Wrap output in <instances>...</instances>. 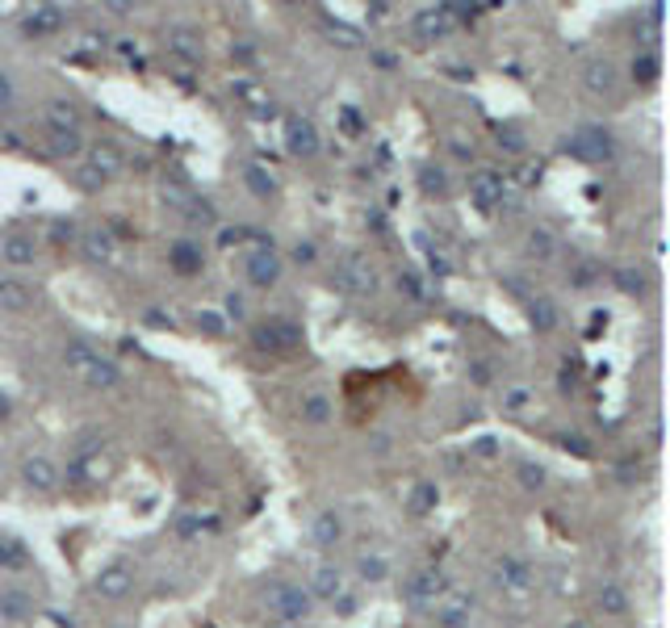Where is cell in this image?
I'll list each match as a JSON object with an SVG mask.
<instances>
[{
  "label": "cell",
  "instance_id": "cell-1",
  "mask_svg": "<svg viewBox=\"0 0 670 628\" xmlns=\"http://www.w3.org/2000/svg\"><path fill=\"white\" fill-rule=\"evenodd\" d=\"M247 277H251V285H260V289L277 285V281H281V255L269 251V247L251 251V255H247Z\"/></svg>",
  "mask_w": 670,
  "mask_h": 628
},
{
  "label": "cell",
  "instance_id": "cell-2",
  "mask_svg": "<svg viewBox=\"0 0 670 628\" xmlns=\"http://www.w3.org/2000/svg\"><path fill=\"white\" fill-rule=\"evenodd\" d=\"M335 281H339V289H348V293H365V289H373V269H369L360 255H348L344 264L335 269Z\"/></svg>",
  "mask_w": 670,
  "mask_h": 628
},
{
  "label": "cell",
  "instance_id": "cell-3",
  "mask_svg": "<svg viewBox=\"0 0 670 628\" xmlns=\"http://www.w3.org/2000/svg\"><path fill=\"white\" fill-rule=\"evenodd\" d=\"M42 118H46V126L55 130V134H72V130H80V109H76L72 101H63V96L46 101V105H42Z\"/></svg>",
  "mask_w": 670,
  "mask_h": 628
},
{
  "label": "cell",
  "instance_id": "cell-4",
  "mask_svg": "<svg viewBox=\"0 0 670 628\" xmlns=\"http://www.w3.org/2000/svg\"><path fill=\"white\" fill-rule=\"evenodd\" d=\"M269 607H273L277 616L297 620V616H306V611H311V595H306V591H297V587H273Z\"/></svg>",
  "mask_w": 670,
  "mask_h": 628
},
{
  "label": "cell",
  "instance_id": "cell-5",
  "mask_svg": "<svg viewBox=\"0 0 670 628\" xmlns=\"http://www.w3.org/2000/svg\"><path fill=\"white\" fill-rule=\"evenodd\" d=\"M470 193H474V201H478L482 209H494V205L503 201V176L490 172V168H482V172L470 176Z\"/></svg>",
  "mask_w": 670,
  "mask_h": 628
},
{
  "label": "cell",
  "instance_id": "cell-6",
  "mask_svg": "<svg viewBox=\"0 0 670 628\" xmlns=\"http://www.w3.org/2000/svg\"><path fill=\"white\" fill-rule=\"evenodd\" d=\"M570 151H574V155H583V160H603V155L611 151V143H607V134H603V130L587 126V130H578V134L570 138Z\"/></svg>",
  "mask_w": 670,
  "mask_h": 628
},
{
  "label": "cell",
  "instance_id": "cell-7",
  "mask_svg": "<svg viewBox=\"0 0 670 628\" xmlns=\"http://www.w3.org/2000/svg\"><path fill=\"white\" fill-rule=\"evenodd\" d=\"M289 151L293 155H315L319 151V130H315V122L311 118H297V122H289Z\"/></svg>",
  "mask_w": 670,
  "mask_h": 628
},
{
  "label": "cell",
  "instance_id": "cell-8",
  "mask_svg": "<svg viewBox=\"0 0 670 628\" xmlns=\"http://www.w3.org/2000/svg\"><path fill=\"white\" fill-rule=\"evenodd\" d=\"M452 30V13L440 5V9H423L419 17H415V34L419 38H444Z\"/></svg>",
  "mask_w": 670,
  "mask_h": 628
},
{
  "label": "cell",
  "instance_id": "cell-9",
  "mask_svg": "<svg viewBox=\"0 0 670 628\" xmlns=\"http://www.w3.org/2000/svg\"><path fill=\"white\" fill-rule=\"evenodd\" d=\"M88 164H92V172H101V176H114V172H122V151H118L114 143H96V147L88 151Z\"/></svg>",
  "mask_w": 670,
  "mask_h": 628
},
{
  "label": "cell",
  "instance_id": "cell-10",
  "mask_svg": "<svg viewBox=\"0 0 670 628\" xmlns=\"http://www.w3.org/2000/svg\"><path fill=\"white\" fill-rule=\"evenodd\" d=\"M616 84H620V76H616V67L607 59H595L587 67V88L591 92H616Z\"/></svg>",
  "mask_w": 670,
  "mask_h": 628
},
{
  "label": "cell",
  "instance_id": "cell-11",
  "mask_svg": "<svg viewBox=\"0 0 670 628\" xmlns=\"http://www.w3.org/2000/svg\"><path fill=\"white\" fill-rule=\"evenodd\" d=\"M297 331L289 323H264V327H255V348H281V344H293Z\"/></svg>",
  "mask_w": 670,
  "mask_h": 628
},
{
  "label": "cell",
  "instance_id": "cell-12",
  "mask_svg": "<svg viewBox=\"0 0 670 628\" xmlns=\"http://www.w3.org/2000/svg\"><path fill=\"white\" fill-rule=\"evenodd\" d=\"M21 474H25V482H30L34 490H50V486H55V465L42 461V457H30Z\"/></svg>",
  "mask_w": 670,
  "mask_h": 628
},
{
  "label": "cell",
  "instance_id": "cell-13",
  "mask_svg": "<svg viewBox=\"0 0 670 628\" xmlns=\"http://www.w3.org/2000/svg\"><path fill=\"white\" fill-rule=\"evenodd\" d=\"M92 360H96V352L88 348V344H67V352H63V364H67V373H80V377H88V369H92Z\"/></svg>",
  "mask_w": 670,
  "mask_h": 628
},
{
  "label": "cell",
  "instance_id": "cell-14",
  "mask_svg": "<svg viewBox=\"0 0 670 628\" xmlns=\"http://www.w3.org/2000/svg\"><path fill=\"white\" fill-rule=\"evenodd\" d=\"M0 255H5L9 264H34V239H25V235H9L5 247H0Z\"/></svg>",
  "mask_w": 670,
  "mask_h": 628
},
{
  "label": "cell",
  "instance_id": "cell-15",
  "mask_svg": "<svg viewBox=\"0 0 670 628\" xmlns=\"http://www.w3.org/2000/svg\"><path fill=\"white\" fill-rule=\"evenodd\" d=\"M84 251H88V260H96V264H109V260H114V239L105 231H88L84 235Z\"/></svg>",
  "mask_w": 670,
  "mask_h": 628
},
{
  "label": "cell",
  "instance_id": "cell-16",
  "mask_svg": "<svg viewBox=\"0 0 670 628\" xmlns=\"http://www.w3.org/2000/svg\"><path fill=\"white\" fill-rule=\"evenodd\" d=\"M118 377H122V373H118V364H114V360H101V356H96L84 381H88V386H96V390H109V386H118Z\"/></svg>",
  "mask_w": 670,
  "mask_h": 628
},
{
  "label": "cell",
  "instance_id": "cell-17",
  "mask_svg": "<svg viewBox=\"0 0 670 628\" xmlns=\"http://www.w3.org/2000/svg\"><path fill=\"white\" fill-rule=\"evenodd\" d=\"M302 415L311 419V423H327V419H331V398L327 394H306L302 398Z\"/></svg>",
  "mask_w": 670,
  "mask_h": 628
},
{
  "label": "cell",
  "instance_id": "cell-18",
  "mask_svg": "<svg viewBox=\"0 0 670 628\" xmlns=\"http://www.w3.org/2000/svg\"><path fill=\"white\" fill-rule=\"evenodd\" d=\"M0 306H9V310H25V306H30V289L5 277V281H0Z\"/></svg>",
  "mask_w": 670,
  "mask_h": 628
},
{
  "label": "cell",
  "instance_id": "cell-19",
  "mask_svg": "<svg viewBox=\"0 0 670 628\" xmlns=\"http://www.w3.org/2000/svg\"><path fill=\"white\" fill-rule=\"evenodd\" d=\"M168 46L176 50L180 59H197V55H201V46H197L193 30H172V34H168Z\"/></svg>",
  "mask_w": 670,
  "mask_h": 628
},
{
  "label": "cell",
  "instance_id": "cell-20",
  "mask_svg": "<svg viewBox=\"0 0 670 628\" xmlns=\"http://www.w3.org/2000/svg\"><path fill=\"white\" fill-rule=\"evenodd\" d=\"M172 264H176L180 273H197V269H201V251H197L193 243H176V247H172Z\"/></svg>",
  "mask_w": 670,
  "mask_h": 628
},
{
  "label": "cell",
  "instance_id": "cell-21",
  "mask_svg": "<svg viewBox=\"0 0 670 628\" xmlns=\"http://www.w3.org/2000/svg\"><path fill=\"white\" fill-rule=\"evenodd\" d=\"M553 323H557L553 302H549V297H536V302H532V327H536V331H553Z\"/></svg>",
  "mask_w": 670,
  "mask_h": 628
},
{
  "label": "cell",
  "instance_id": "cell-22",
  "mask_svg": "<svg viewBox=\"0 0 670 628\" xmlns=\"http://www.w3.org/2000/svg\"><path fill=\"white\" fill-rule=\"evenodd\" d=\"M59 21H63V13H59V9H38V13L25 21V30H30V34H46V30H55Z\"/></svg>",
  "mask_w": 670,
  "mask_h": 628
},
{
  "label": "cell",
  "instance_id": "cell-23",
  "mask_svg": "<svg viewBox=\"0 0 670 628\" xmlns=\"http://www.w3.org/2000/svg\"><path fill=\"white\" fill-rule=\"evenodd\" d=\"M335 536H339V519H335L331 511L319 515V519H315V541H319V545H331Z\"/></svg>",
  "mask_w": 670,
  "mask_h": 628
},
{
  "label": "cell",
  "instance_id": "cell-24",
  "mask_svg": "<svg viewBox=\"0 0 670 628\" xmlns=\"http://www.w3.org/2000/svg\"><path fill=\"white\" fill-rule=\"evenodd\" d=\"M315 591L319 595H335L339 591V569H319L315 574Z\"/></svg>",
  "mask_w": 670,
  "mask_h": 628
},
{
  "label": "cell",
  "instance_id": "cell-25",
  "mask_svg": "<svg viewBox=\"0 0 670 628\" xmlns=\"http://www.w3.org/2000/svg\"><path fill=\"white\" fill-rule=\"evenodd\" d=\"M247 185L260 193V197H269L273 193V176H264V168H247Z\"/></svg>",
  "mask_w": 670,
  "mask_h": 628
},
{
  "label": "cell",
  "instance_id": "cell-26",
  "mask_svg": "<svg viewBox=\"0 0 670 628\" xmlns=\"http://www.w3.org/2000/svg\"><path fill=\"white\" fill-rule=\"evenodd\" d=\"M101 591H105V595H122L126 591V574L122 569H109L105 578H101Z\"/></svg>",
  "mask_w": 670,
  "mask_h": 628
},
{
  "label": "cell",
  "instance_id": "cell-27",
  "mask_svg": "<svg viewBox=\"0 0 670 628\" xmlns=\"http://www.w3.org/2000/svg\"><path fill=\"white\" fill-rule=\"evenodd\" d=\"M84 143H80V130H72V134H55V151L59 155H76Z\"/></svg>",
  "mask_w": 670,
  "mask_h": 628
},
{
  "label": "cell",
  "instance_id": "cell-28",
  "mask_svg": "<svg viewBox=\"0 0 670 628\" xmlns=\"http://www.w3.org/2000/svg\"><path fill=\"white\" fill-rule=\"evenodd\" d=\"M197 323H201L205 331H210V335H222V331H227V323L218 319V314H214V310H201V314H197Z\"/></svg>",
  "mask_w": 670,
  "mask_h": 628
},
{
  "label": "cell",
  "instance_id": "cell-29",
  "mask_svg": "<svg viewBox=\"0 0 670 628\" xmlns=\"http://www.w3.org/2000/svg\"><path fill=\"white\" fill-rule=\"evenodd\" d=\"M633 72H637L641 80H653V76H658V59H653V55H645V59H633Z\"/></svg>",
  "mask_w": 670,
  "mask_h": 628
},
{
  "label": "cell",
  "instance_id": "cell-30",
  "mask_svg": "<svg viewBox=\"0 0 670 628\" xmlns=\"http://www.w3.org/2000/svg\"><path fill=\"white\" fill-rule=\"evenodd\" d=\"M360 569H365V578H386V561L381 557H365Z\"/></svg>",
  "mask_w": 670,
  "mask_h": 628
},
{
  "label": "cell",
  "instance_id": "cell-31",
  "mask_svg": "<svg viewBox=\"0 0 670 628\" xmlns=\"http://www.w3.org/2000/svg\"><path fill=\"white\" fill-rule=\"evenodd\" d=\"M532 251L536 255H549L553 251V235L549 231H532Z\"/></svg>",
  "mask_w": 670,
  "mask_h": 628
},
{
  "label": "cell",
  "instance_id": "cell-32",
  "mask_svg": "<svg viewBox=\"0 0 670 628\" xmlns=\"http://www.w3.org/2000/svg\"><path fill=\"white\" fill-rule=\"evenodd\" d=\"M603 603H607V611H625V595L616 587H603Z\"/></svg>",
  "mask_w": 670,
  "mask_h": 628
},
{
  "label": "cell",
  "instance_id": "cell-33",
  "mask_svg": "<svg viewBox=\"0 0 670 628\" xmlns=\"http://www.w3.org/2000/svg\"><path fill=\"white\" fill-rule=\"evenodd\" d=\"M528 406V390H507V410H524Z\"/></svg>",
  "mask_w": 670,
  "mask_h": 628
},
{
  "label": "cell",
  "instance_id": "cell-34",
  "mask_svg": "<svg viewBox=\"0 0 670 628\" xmlns=\"http://www.w3.org/2000/svg\"><path fill=\"white\" fill-rule=\"evenodd\" d=\"M620 285H625L629 293H641V285H645V281H641V277H633V269H625V273H620Z\"/></svg>",
  "mask_w": 670,
  "mask_h": 628
},
{
  "label": "cell",
  "instance_id": "cell-35",
  "mask_svg": "<svg viewBox=\"0 0 670 628\" xmlns=\"http://www.w3.org/2000/svg\"><path fill=\"white\" fill-rule=\"evenodd\" d=\"M524 482H528V486H541V482H545V469H541V465H524Z\"/></svg>",
  "mask_w": 670,
  "mask_h": 628
},
{
  "label": "cell",
  "instance_id": "cell-36",
  "mask_svg": "<svg viewBox=\"0 0 670 628\" xmlns=\"http://www.w3.org/2000/svg\"><path fill=\"white\" fill-rule=\"evenodd\" d=\"M293 260H302V264H311V260H315V243H297V247H293Z\"/></svg>",
  "mask_w": 670,
  "mask_h": 628
},
{
  "label": "cell",
  "instance_id": "cell-37",
  "mask_svg": "<svg viewBox=\"0 0 670 628\" xmlns=\"http://www.w3.org/2000/svg\"><path fill=\"white\" fill-rule=\"evenodd\" d=\"M13 101V84H9V76L0 72V109H5V105Z\"/></svg>",
  "mask_w": 670,
  "mask_h": 628
},
{
  "label": "cell",
  "instance_id": "cell-38",
  "mask_svg": "<svg viewBox=\"0 0 670 628\" xmlns=\"http://www.w3.org/2000/svg\"><path fill=\"white\" fill-rule=\"evenodd\" d=\"M227 314H231V319H243V297H239V293L227 297Z\"/></svg>",
  "mask_w": 670,
  "mask_h": 628
},
{
  "label": "cell",
  "instance_id": "cell-39",
  "mask_svg": "<svg viewBox=\"0 0 670 628\" xmlns=\"http://www.w3.org/2000/svg\"><path fill=\"white\" fill-rule=\"evenodd\" d=\"M423 185H428V189H444V176H440V168H428Z\"/></svg>",
  "mask_w": 670,
  "mask_h": 628
},
{
  "label": "cell",
  "instance_id": "cell-40",
  "mask_svg": "<svg viewBox=\"0 0 670 628\" xmlns=\"http://www.w3.org/2000/svg\"><path fill=\"white\" fill-rule=\"evenodd\" d=\"M499 143H507L511 151H520V134H511V130H507V134H499Z\"/></svg>",
  "mask_w": 670,
  "mask_h": 628
},
{
  "label": "cell",
  "instance_id": "cell-41",
  "mask_svg": "<svg viewBox=\"0 0 670 628\" xmlns=\"http://www.w3.org/2000/svg\"><path fill=\"white\" fill-rule=\"evenodd\" d=\"M474 381H490V369H486V364H474Z\"/></svg>",
  "mask_w": 670,
  "mask_h": 628
}]
</instances>
